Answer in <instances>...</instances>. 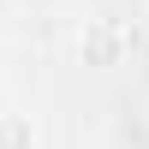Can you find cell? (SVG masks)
<instances>
[]
</instances>
